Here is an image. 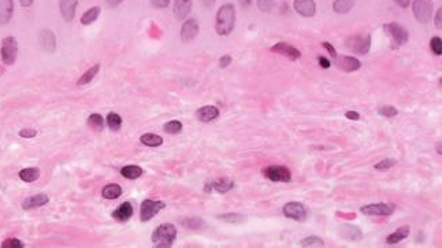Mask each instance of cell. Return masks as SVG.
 <instances>
[{"mask_svg":"<svg viewBox=\"0 0 442 248\" xmlns=\"http://www.w3.org/2000/svg\"><path fill=\"white\" fill-rule=\"evenodd\" d=\"M236 26V9L231 3L221 6L215 18V30L219 36H229Z\"/></svg>","mask_w":442,"mask_h":248,"instance_id":"1","label":"cell"},{"mask_svg":"<svg viewBox=\"0 0 442 248\" xmlns=\"http://www.w3.org/2000/svg\"><path fill=\"white\" fill-rule=\"evenodd\" d=\"M177 239V228L173 223H162L152 233V244L156 248H169Z\"/></svg>","mask_w":442,"mask_h":248,"instance_id":"2","label":"cell"},{"mask_svg":"<svg viewBox=\"0 0 442 248\" xmlns=\"http://www.w3.org/2000/svg\"><path fill=\"white\" fill-rule=\"evenodd\" d=\"M384 32L388 34V37L390 38V47L393 50L400 48L401 46L407 44L409 40L408 30L405 29L404 26H401L397 22H389L384 25Z\"/></svg>","mask_w":442,"mask_h":248,"instance_id":"3","label":"cell"},{"mask_svg":"<svg viewBox=\"0 0 442 248\" xmlns=\"http://www.w3.org/2000/svg\"><path fill=\"white\" fill-rule=\"evenodd\" d=\"M345 47L350 50L353 54L366 55L371 48V34L360 33L353 34L345 40Z\"/></svg>","mask_w":442,"mask_h":248,"instance_id":"4","label":"cell"},{"mask_svg":"<svg viewBox=\"0 0 442 248\" xmlns=\"http://www.w3.org/2000/svg\"><path fill=\"white\" fill-rule=\"evenodd\" d=\"M18 56V42L14 36H7L2 40L0 47V58L6 66H11L15 64Z\"/></svg>","mask_w":442,"mask_h":248,"instance_id":"5","label":"cell"},{"mask_svg":"<svg viewBox=\"0 0 442 248\" xmlns=\"http://www.w3.org/2000/svg\"><path fill=\"white\" fill-rule=\"evenodd\" d=\"M412 11L415 18L417 19V22L427 24V22H430L431 17H433V0H413Z\"/></svg>","mask_w":442,"mask_h":248,"instance_id":"6","label":"cell"},{"mask_svg":"<svg viewBox=\"0 0 442 248\" xmlns=\"http://www.w3.org/2000/svg\"><path fill=\"white\" fill-rule=\"evenodd\" d=\"M263 176L274 182H289L292 181V173L285 166H278V164H271L262 170Z\"/></svg>","mask_w":442,"mask_h":248,"instance_id":"7","label":"cell"},{"mask_svg":"<svg viewBox=\"0 0 442 248\" xmlns=\"http://www.w3.org/2000/svg\"><path fill=\"white\" fill-rule=\"evenodd\" d=\"M396 210V206L393 203H371L367 206H363L360 211L368 217H389Z\"/></svg>","mask_w":442,"mask_h":248,"instance_id":"8","label":"cell"},{"mask_svg":"<svg viewBox=\"0 0 442 248\" xmlns=\"http://www.w3.org/2000/svg\"><path fill=\"white\" fill-rule=\"evenodd\" d=\"M166 207V203L162 200H151L146 199L141 203L140 207V218L142 222H148L150 219H152L155 215L158 214L159 211H162Z\"/></svg>","mask_w":442,"mask_h":248,"instance_id":"9","label":"cell"},{"mask_svg":"<svg viewBox=\"0 0 442 248\" xmlns=\"http://www.w3.org/2000/svg\"><path fill=\"white\" fill-rule=\"evenodd\" d=\"M284 215L286 218L294 219L299 222H304L307 219V210H305L304 204H301L299 202H289L284 206Z\"/></svg>","mask_w":442,"mask_h":248,"instance_id":"10","label":"cell"},{"mask_svg":"<svg viewBox=\"0 0 442 248\" xmlns=\"http://www.w3.org/2000/svg\"><path fill=\"white\" fill-rule=\"evenodd\" d=\"M333 62L338 69H341L346 73L356 72L362 68V62L359 59L355 58V56H348V55H340V56L337 55L335 58H333Z\"/></svg>","mask_w":442,"mask_h":248,"instance_id":"11","label":"cell"},{"mask_svg":"<svg viewBox=\"0 0 442 248\" xmlns=\"http://www.w3.org/2000/svg\"><path fill=\"white\" fill-rule=\"evenodd\" d=\"M199 29H200V25H199V21L196 18L186 19L182 24V28H181V40H182V43L193 42L197 34H199Z\"/></svg>","mask_w":442,"mask_h":248,"instance_id":"12","label":"cell"},{"mask_svg":"<svg viewBox=\"0 0 442 248\" xmlns=\"http://www.w3.org/2000/svg\"><path fill=\"white\" fill-rule=\"evenodd\" d=\"M38 43L47 54H54L56 51V36L51 29H43L38 33Z\"/></svg>","mask_w":442,"mask_h":248,"instance_id":"13","label":"cell"},{"mask_svg":"<svg viewBox=\"0 0 442 248\" xmlns=\"http://www.w3.org/2000/svg\"><path fill=\"white\" fill-rule=\"evenodd\" d=\"M271 51L276 52V54L282 55L285 58H288L289 60H297V59H300L301 56L300 51L294 48L293 46H290V44H288V43L284 42L277 43L276 46L271 47Z\"/></svg>","mask_w":442,"mask_h":248,"instance_id":"14","label":"cell"},{"mask_svg":"<svg viewBox=\"0 0 442 248\" xmlns=\"http://www.w3.org/2000/svg\"><path fill=\"white\" fill-rule=\"evenodd\" d=\"M78 7V0H59V11L66 22H71L75 18Z\"/></svg>","mask_w":442,"mask_h":248,"instance_id":"15","label":"cell"},{"mask_svg":"<svg viewBox=\"0 0 442 248\" xmlns=\"http://www.w3.org/2000/svg\"><path fill=\"white\" fill-rule=\"evenodd\" d=\"M234 188V182L226 177H222V178H218L215 181H209L205 185V192H211V191H215V192H219V194H226L229 192L230 190Z\"/></svg>","mask_w":442,"mask_h":248,"instance_id":"16","label":"cell"},{"mask_svg":"<svg viewBox=\"0 0 442 248\" xmlns=\"http://www.w3.org/2000/svg\"><path fill=\"white\" fill-rule=\"evenodd\" d=\"M193 0H174V6H173V13H174L175 18L184 21L185 18L188 17L191 11H192Z\"/></svg>","mask_w":442,"mask_h":248,"instance_id":"17","label":"cell"},{"mask_svg":"<svg viewBox=\"0 0 442 248\" xmlns=\"http://www.w3.org/2000/svg\"><path fill=\"white\" fill-rule=\"evenodd\" d=\"M294 10L301 17H313L317 13V6L313 0H294Z\"/></svg>","mask_w":442,"mask_h":248,"instance_id":"18","label":"cell"},{"mask_svg":"<svg viewBox=\"0 0 442 248\" xmlns=\"http://www.w3.org/2000/svg\"><path fill=\"white\" fill-rule=\"evenodd\" d=\"M340 235L342 239L348 240V241H359L363 237V233L359 228L350 223H344L340 226Z\"/></svg>","mask_w":442,"mask_h":248,"instance_id":"19","label":"cell"},{"mask_svg":"<svg viewBox=\"0 0 442 248\" xmlns=\"http://www.w3.org/2000/svg\"><path fill=\"white\" fill-rule=\"evenodd\" d=\"M48 202H50V198L46 194L33 195V196H29V198H26L22 202V209L24 210H33V209H37V207L46 206Z\"/></svg>","mask_w":442,"mask_h":248,"instance_id":"20","label":"cell"},{"mask_svg":"<svg viewBox=\"0 0 442 248\" xmlns=\"http://www.w3.org/2000/svg\"><path fill=\"white\" fill-rule=\"evenodd\" d=\"M14 14V0H0V26L7 25Z\"/></svg>","mask_w":442,"mask_h":248,"instance_id":"21","label":"cell"},{"mask_svg":"<svg viewBox=\"0 0 442 248\" xmlns=\"http://www.w3.org/2000/svg\"><path fill=\"white\" fill-rule=\"evenodd\" d=\"M133 214H134V210H133V206H132V203L125 202V203H122L117 210H114L111 215H113L114 219H117V221H119V222H126V221H129V219L133 217Z\"/></svg>","mask_w":442,"mask_h":248,"instance_id":"22","label":"cell"},{"mask_svg":"<svg viewBox=\"0 0 442 248\" xmlns=\"http://www.w3.org/2000/svg\"><path fill=\"white\" fill-rule=\"evenodd\" d=\"M197 119L201 122H211L219 117V110L215 106H204L197 110Z\"/></svg>","mask_w":442,"mask_h":248,"instance_id":"23","label":"cell"},{"mask_svg":"<svg viewBox=\"0 0 442 248\" xmlns=\"http://www.w3.org/2000/svg\"><path fill=\"white\" fill-rule=\"evenodd\" d=\"M409 232H411V228H409L408 225H407V226L398 228L397 231L393 232L392 235H389L388 237H386V243H388L389 245H394V244L400 243V241H403V240L408 237Z\"/></svg>","mask_w":442,"mask_h":248,"instance_id":"24","label":"cell"},{"mask_svg":"<svg viewBox=\"0 0 442 248\" xmlns=\"http://www.w3.org/2000/svg\"><path fill=\"white\" fill-rule=\"evenodd\" d=\"M100 13H101L100 6H93V7H91V9H88L87 11L82 14V17H81V24L85 26L91 25V24H93V22L96 21L97 18H99Z\"/></svg>","mask_w":442,"mask_h":248,"instance_id":"25","label":"cell"},{"mask_svg":"<svg viewBox=\"0 0 442 248\" xmlns=\"http://www.w3.org/2000/svg\"><path fill=\"white\" fill-rule=\"evenodd\" d=\"M122 188L121 185L118 184H109L106 185L104 188L101 190V196L104 199H109V200H115L122 195Z\"/></svg>","mask_w":442,"mask_h":248,"instance_id":"26","label":"cell"},{"mask_svg":"<svg viewBox=\"0 0 442 248\" xmlns=\"http://www.w3.org/2000/svg\"><path fill=\"white\" fill-rule=\"evenodd\" d=\"M99 70H100V65L99 64H96L91 69H88L87 72L79 77V80L77 81V85H78V87H82V85H87L89 84V82H92V81L95 80V77L97 76Z\"/></svg>","mask_w":442,"mask_h":248,"instance_id":"27","label":"cell"},{"mask_svg":"<svg viewBox=\"0 0 442 248\" xmlns=\"http://www.w3.org/2000/svg\"><path fill=\"white\" fill-rule=\"evenodd\" d=\"M88 127L95 132H101L106 127V119L100 114H91L88 118Z\"/></svg>","mask_w":442,"mask_h":248,"instance_id":"28","label":"cell"},{"mask_svg":"<svg viewBox=\"0 0 442 248\" xmlns=\"http://www.w3.org/2000/svg\"><path fill=\"white\" fill-rule=\"evenodd\" d=\"M121 174L128 180H137L138 177L142 176V169L136 164H129L121 169Z\"/></svg>","mask_w":442,"mask_h":248,"instance_id":"29","label":"cell"},{"mask_svg":"<svg viewBox=\"0 0 442 248\" xmlns=\"http://www.w3.org/2000/svg\"><path fill=\"white\" fill-rule=\"evenodd\" d=\"M38 177H40V169L37 168H26L19 172V178L25 182H33L38 180Z\"/></svg>","mask_w":442,"mask_h":248,"instance_id":"30","label":"cell"},{"mask_svg":"<svg viewBox=\"0 0 442 248\" xmlns=\"http://www.w3.org/2000/svg\"><path fill=\"white\" fill-rule=\"evenodd\" d=\"M355 0H334L333 9L337 14H346L353 9Z\"/></svg>","mask_w":442,"mask_h":248,"instance_id":"31","label":"cell"},{"mask_svg":"<svg viewBox=\"0 0 442 248\" xmlns=\"http://www.w3.org/2000/svg\"><path fill=\"white\" fill-rule=\"evenodd\" d=\"M140 141H141L144 146L146 147H159L163 144V139L159 135H154V133H145L140 137Z\"/></svg>","mask_w":442,"mask_h":248,"instance_id":"32","label":"cell"},{"mask_svg":"<svg viewBox=\"0 0 442 248\" xmlns=\"http://www.w3.org/2000/svg\"><path fill=\"white\" fill-rule=\"evenodd\" d=\"M106 123L111 131L118 132L122 128V117L117 113H110L106 118Z\"/></svg>","mask_w":442,"mask_h":248,"instance_id":"33","label":"cell"},{"mask_svg":"<svg viewBox=\"0 0 442 248\" xmlns=\"http://www.w3.org/2000/svg\"><path fill=\"white\" fill-rule=\"evenodd\" d=\"M301 247H323L325 245V241L318 237V236H308L300 241Z\"/></svg>","mask_w":442,"mask_h":248,"instance_id":"34","label":"cell"},{"mask_svg":"<svg viewBox=\"0 0 442 248\" xmlns=\"http://www.w3.org/2000/svg\"><path fill=\"white\" fill-rule=\"evenodd\" d=\"M182 131V123L177 119H173V121H169L167 123H164V132L166 133H170V135H177Z\"/></svg>","mask_w":442,"mask_h":248,"instance_id":"35","label":"cell"},{"mask_svg":"<svg viewBox=\"0 0 442 248\" xmlns=\"http://www.w3.org/2000/svg\"><path fill=\"white\" fill-rule=\"evenodd\" d=\"M182 225L185 228H188V229L196 231V229H200L201 226H204V221L201 218H185L182 221Z\"/></svg>","mask_w":442,"mask_h":248,"instance_id":"36","label":"cell"},{"mask_svg":"<svg viewBox=\"0 0 442 248\" xmlns=\"http://www.w3.org/2000/svg\"><path fill=\"white\" fill-rule=\"evenodd\" d=\"M218 218L221 219V221H223V222L238 223V222H242V221L245 219V217L241 214H222V215H218Z\"/></svg>","mask_w":442,"mask_h":248,"instance_id":"37","label":"cell"},{"mask_svg":"<svg viewBox=\"0 0 442 248\" xmlns=\"http://www.w3.org/2000/svg\"><path fill=\"white\" fill-rule=\"evenodd\" d=\"M397 160L393 159V158H386V159L381 160L378 163L374 166L375 170H380V172H384V170H388V169H392L393 166H396Z\"/></svg>","mask_w":442,"mask_h":248,"instance_id":"38","label":"cell"},{"mask_svg":"<svg viewBox=\"0 0 442 248\" xmlns=\"http://www.w3.org/2000/svg\"><path fill=\"white\" fill-rule=\"evenodd\" d=\"M430 48H431V51L434 52V55L441 56L442 55V38L438 37V36H435V37L431 38V40H430Z\"/></svg>","mask_w":442,"mask_h":248,"instance_id":"39","label":"cell"},{"mask_svg":"<svg viewBox=\"0 0 442 248\" xmlns=\"http://www.w3.org/2000/svg\"><path fill=\"white\" fill-rule=\"evenodd\" d=\"M378 114L382 115V117L392 118L396 117L397 114H398V110H397L396 107H393V106H384V107L378 109Z\"/></svg>","mask_w":442,"mask_h":248,"instance_id":"40","label":"cell"},{"mask_svg":"<svg viewBox=\"0 0 442 248\" xmlns=\"http://www.w3.org/2000/svg\"><path fill=\"white\" fill-rule=\"evenodd\" d=\"M274 0H258V9L262 13H270L274 9Z\"/></svg>","mask_w":442,"mask_h":248,"instance_id":"41","label":"cell"},{"mask_svg":"<svg viewBox=\"0 0 442 248\" xmlns=\"http://www.w3.org/2000/svg\"><path fill=\"white\" fill-rule=\"evenodd\" d=\"M25 244L19 239H7L2 243V248H24Z\"/></svg>","mask_w":442,"mask_h":248,"instance_id":"42","label":"cell"},{"mask_svg":"<svg viewBox=\"0 0 442 248\" xmlns=\"http://www.w3.org/2000/svg\"><path fill=\"white\" fill-rule=\"evenodd\" d=\"M151 5L156 9H166L170 5V0H151Z\"/></svg>","mask_w":442,"mask_h":248,"instance_id":"43","label":"cell"},{"mask_svg":"<svg viewBox=\"0 0 442 248\" xmlns=\"http://www.w3.org/2000/svg\"><path fill=\"white\" fill-rule=\"evenodd\" d=\"M230 64H231V56L230 55H223L219 59V68L221 69H226L227 66H230Z\"/></svg>","mask_w":442,"mask_h":248,"instance_id":"44","label":"cell"},{"mask_svg":"<svg viewBox=\"0 0 442 248\" xmlns=\"http://www.w3.org/2000/svg\"><path fill=\"white\" fill-rule=\"evenodd\" d=\"M36 135H37V131H34V129H22V131L19 132V136L25 137V139H32V137H34Z\"/></svg>","mask_w":442,"mask_h":248,"instance_id":"45","label":"cell"},{"mask_svg":"<svg viewBox=\"0 0 442 248\" xmlns=\"http://www.w3.org/2000/svg\"><path fill=\"white\" fill-rule=\"evenodd\" d=\"M322 46L325 47L326 50L329 51V54L331 55V58H335V56H337V51H335V48H334L333 44H331V43L323 42V43H322Z\"/></svg>","mask_w":442,"mask_h":248,"instance_id":"46","label":"cell"},{"mask_svg":"<svg viewBox=\"0 0 442 248\" xmlns=\"http://www.w3.org/2000/svg\"><path fill=\"white\" fill-rule=\"evenodd\" d=\"M318 62H319L322 69H329L330 66H331V62H330L327 58H325V56H318Z\"/></svg>","mask_w":442,"mask_h":248,"instance_id":"47","label":"cell"},{"mask_svg":"<svg viewBox=\"0 0 442 248\" xmlns=\"http://www.w3.org/2000/svg\"><path fill=\"white\" fill-rule=\"evenodd\" d=\"M434 22H435V26L438 29H442V9H438V13L435 14Z\"/></svg>","mask_w":442,"mask_h":248,"instance_id":"48","label":"cell"},{"mask_svg":"<svg viewBox=\"0 0 442 248\" xmlns=\"http://www.w3.org/2000/svg\"><path fill=\"white\" fill-rule=\"evenodd\" d=\"M345 117L350 119V121H357L360 118V114L357 111H346Z\"/></svg>","mask_w":442,"mask_h":248,"instance_id":"49","label":"cell"},{"mask_svg":"<svg viewBox=\"0 0 442 248\" xmlns=\"http://www.w3.org/2000/svg\"><path fill=\"white\" fill-rule=\"evenodd\" d=\"M215 2H217V0H200L201 6L205 7V9H211V7H214Z\"/></svg>","mask_w":442,"mask_h":248,"instance_id":"50","label":"cell"},{"mask_svg":"<svg viewBox=\"0 0 442 248\" xmlns=\"http://www.w3.org/2000/svg\"><path fill=\"white\" fill-rule=\"evenodd\" d=\"M397 5L400 6L401 9H407L409 5H411V0H394Z\"/></svg>","mask_w":442,"mask_h":248,"instance_id":"51","label":"cell"},{"mask_svg":"<svg viewBox=\"0 0 442 248\" xmlns=\"http://www.w3.org/2000/svg\"><path fill=\"white\" fill-rule=\"evenodd\" d=\"M106 2H107V5H109L111 9H115V7L121 5L123 0H106Z\"/></svg>","mask_w":442,"mask_h":248,"instance_id":"52","label":"cell"},{"mask_svg":"<svg viewBox=\"0 0 442 248\" xmlns=\"http://www.w3.org/2000/svg\"><path fill=\"white\" fill-rule=\"evenodd\" d=\"M34 0H19V5L22 6V7H30V6L33 5Z\"/></svg>","mask_w":442,"mask_h":248,"instance_id":"53","label":"cell"},{"mask_svg":"<svg viewBox=\"0 0 442 248\" xmlns=\"http://www.w3.org/2000/svg\"><path fill=\"white\" fill-rule=\"evenodd\" d=\"M240 3H241V5L244 6V7H248V6H249L250 3H252V0H240Z\"/></svg>","mask_w":442,"mask_h":248,"instance_id":"54","label":"cell"},{"mask_svg":"<svg viewBox=\"0 0 442 248\" xmlns=\"http://www.w3.org/2000/svg\"><path fill=\"white\" fill-rule=\"evenodd\" d=\"M437 151H438V155H441V154H442V151H441V143H438Z\"/></svg>","mask_w":442,"mask_h":248,"instance_id":"55","label":"cell"}]
</instances>
